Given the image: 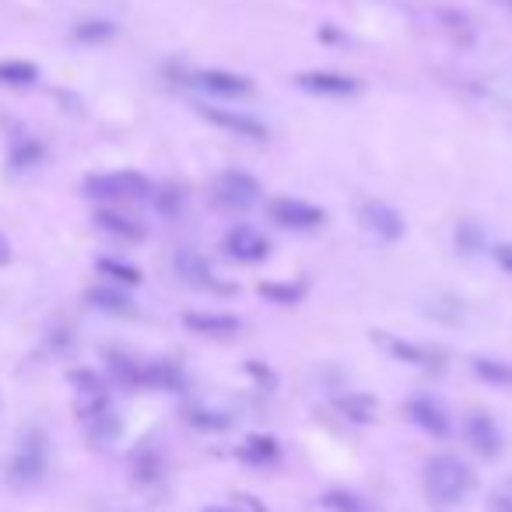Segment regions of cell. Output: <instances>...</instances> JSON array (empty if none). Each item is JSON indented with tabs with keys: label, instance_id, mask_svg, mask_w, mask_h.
Masks as SVG:
<instances>
[{
	"label": "cell",
	"instance_id": "ba28073f",
	"mask_svg": "<svg viewBox=\"0 0 512 512\" xmlns=\"http://www.w3.org/2000/svg\"><path fill=\"white\" fill-rule=\"evenodd\" d=\"M200 116L207 123H214L218 130H228L235 137H246V141H267V123L256 120V116L242 113V109H225V106H200Z\"/></svg>",
	"mask_w": 512,
	"mask_h": 512
},
{
	"label": "cell",
	"instance_id": "7a4b0ae2",
	"mask_svg": "<svg viewBox=\"0 0 512 512\" xmlns=\"http://www.w3.org/2000/svg\"><path fill=\"white\" fill-rule=\"evenodd\" d=\"M85 193L92 200H109V204H127V200H151L155 186L141 172H95L85 179Z\"/></svg>",
	"mask_w": 512,
	"mask_h": 512
},
{
	"label": "cell",
	"instance_id": "484cf974",
	"mask_svg": "<svg viewBox=\"0 0 512 512\" xmlns=\"http://www.w3.org/2000/svg\"><path fill=\"white\" fill-rule=\"evenodd\" d=\"M116 36V25L106 22V18H88V22H78L71 29V39L74 43H109Z\"/></svg>",
	"mask_w": 512,
	"mask_h": 512
},
{
	"label": "cell",
	"instance_id": "d6986e66",
	"mask_svg": "<svg viewBox=\"0 0 512 512\" xmlns=\"http://www.w3.org/2000/svg\"><path fill=\"white\" fill-rule=\"evenodd\" d=\"M239 456L246 463H253V467H267V463H278V456H281V446H278V439L274 435H249L246 442L239 446Z\"/></svg>",
	"mask_w": 512,
	"mask_h": 512
},
{
	"label": "cell",
	"instance_id": "cb8c5ba5",
	"mask_svg": "<svg viewBox=\"0 0 512 512\" xmlns=\"http://www.w3.org/2000/svg\"><path fill=\"white\" fill-rule=\"evenodd\" d=\"M95 267H99L102 278H109L113 285H120V288H137V285H141V271H137L134 264H123V260H113V256H102Z\"/></svg>",
	"mask_w": 512,
	"mask_h": 512
},
{
	"label": "cell",
	"instance_id": "1f68e13d",
	"mask_svg": "<svg viewBox=\"0 0 512 512\" xmlns=\"http://www.w3.org/2000/svg\"><path fill=\"white\" fill-rule=\"evenodd\" d=\"M151 200H155V207H158L162 214L183 211V190H179V186H162V190L151 193Z\"/></svg>",
	"mask_w": 512,
	"mask_h": 512
},
{
	"label": "cell",
	"instance_id": "603a6c76",
	"mask_svg": "<svg viewBox=\"0 0 512 512\" xmlns=\"http://www.w3.org/2000/svg\"><path fill=\"white\" fill-rule=\"evenodd\" d=\"M81 425H85V432H88V439H92V442H113L116 435H120V428H123L113 407H106V411L92 414V418H85Z\"/></svg>",
	"mask_w": 512,
	"mask_h": 512
},
{
	"label": "cell",
	"instance_id": "d590c367",
	"mask_svg": "<svg viewBox=\"0 0 512 512\" xmlns=\"http://www.w3.org/2000/svg\"><path fill=\"white\" fill-rule=\"evenodd\" d=\"M491 512H512V491H498L491 498Z\"/></svg>",
	"mask_w": 512,
	"mask_h": 512
},
{
	"label": "cell",
	"instance_id": "2e32d148",
	"mask_svg": "<svg viewBox=\"0 0 512 512\" xmlns=\"http://www.w3.org/2000/svg\"><path fill=\"white\" fill-rule=\"evenodd\" d=\"M144 386H148V390H162V393H179L186 386V376L176 362L155 358V362H144Z\"/></svg>",
	"mask_w": 512,
	"mask_h": 512
},
{
	"label": "cell",
	"instance_id": "ac0fdd59",
	"mask_svg": "<svg viewBox=\"0 0 512 512\" xmlns=\"http://www.w3.org/2000/svg\"><path fill=\"white\" fill-rule=\"evenodd\" d=\"M106 365L113 383H120L123 390H144V362L123 355V351H106Z\"/></svg>",
	"mask_w": 512,
	"mask_h": 512
},
{
	"label": "cell",
	"instance_id": "836d02e7",
	"mask_svg": "<svg viewBox=\"0 0 512 512\" xmlns=\"http://www.w3.org/2000/svg\"><path fill=\"white\" fill-rule=\"evenodd\" d=\"M228 512H267V505L260 502V498H253V495H235L232 509H228Z\"/></svg>",
	"mask_w": 512,
	"mask_h": 512
},
{
	"label": "cell",
	"instance_id": "7c38bea8",
	"mask_svg": "<svg viewBox=\"0 0 512 512\" xmlns=\"http://www.w3.org/2000/svg\"><path fill=\"white\" fill-rule=\"evenodd\" d=\"M407 418H411L414 425L421 428V432L435 435V439H446V435L453 432L449 411L439 404V400H432V397H414L411 404H407Z\"/></svg>",
	"mask_w": 512,
	"mask_h": 512
},
{
	"label": "cell",
	"instance_id": "f1b7e54d",
	"mask_svg": "<svg viewBox=\"0 0 512 512\" xmlns=\"http://www.w3.org/2000/svg\"><path fill=\"white\" fill-rule=\"evenodd\" d=\"M386 348H390L393 358H400V362H411V365H435V351L421 348V344H411V341H386Z\"/></svg>",
	"mask_w": 512,
	"mask_h": 512
},
{
	"label": "cell",
	"instance_id": "d6a6232c",
	"mask_svg": "<svg viewBox=\"0 0 512 512\" xmlns=\"http://www.w3.org/2000/svg\"><path fill=\"white\" fill-rule=\"evenodd\" d=\"M456 246L467 249V253H477V249H481V232H477V225L463 221V225L456 228Z\"/></svg>",
	"mask_w": 512,
	"mask_h": 512
},
{
	"label": "cell",
	"instance_id": "4316f807",
	"mask_svg": "<svg viewBox=\"0 0 512 512\" xmlns=\"http://www.w3.org/2000/svg\"><path fill=\"white\" fill-rule=\"evenodd\" d=\"M130 470H134V481L137 484H155L162 477V456L155 449H137L134 460H130Z\"/></svg>",
	"mask_w": 512,
	"mask_h": 512
},
{
	"label": "cell",
	"instance_id": "4fadbf2b",
	"mask_svg": "<svg viewBox=\"0 0 512 512\" xmlns=\"http://www.w3.org/2000/svg\"><path fill=\"white\" fill-rule=\"evenodd\" d=\"M172 267H176V274L186 281V285H193V288H211V292H221V281L214 278V271H211V264H207L204 256L197 253V249H176V256H172Z\"/></svg>",
	"mask_w": 512,
	"mask_h": 512
},
{
	"label": "cell",
	"instance_id": "5b68a950",
	"mask_svg": "<svg viewBox=\"0 0 512 512\" xmlns=\"http://www.w3.org/2000/svg\"><path fill=\"white\" fill-rule=\"evenodd\" d=\"M260 193H264V186L256 183V176H249V172H242V169H228L214 179V200H218L221 207H232V211L253 207L256 200H260Z\"/></svg>",
	"mask_w": 512,
	"mask_h": 512
},
{
	"label": "cell",
	"instance_id": "f546056e",
	"mask_svg": "<svg viewBox=\"0 0 512 512\" xmlns=\"http://www.w3.org/2000/svg\"><path fill=\"white\" fill-rule=\"evenodd\" d=\"M186 421H190L193 428H200V432H225V428H232V418L221 411H211V407H193V411L186 414Z\"/></svg>",
	"mask_w": 512,
	"mask_h": 512
},
{
	"label": "cell",
	"instance_id": "8fae6325",
	"mask_svg": "<svg viewBox=\"0 0 512 512\" xmlns=\"http://www.w3.org/2000/svg\"><path fill=\"white\" fill-rule=\"evenodd\" d=\"M362 225L365 232H372L376 239L383 242H397L400 235H404V214L397 211V207L383 204V200H369V204H362Z\"/></svg>",
	"mask_w": 512,
	"mask_h": 512
},
{
	"label": "cell",
	"instance_id": "44dd1931",
	"mask_svg": "<svg viewBox=\"0 0 512 512\" xmlns=\"http://www.w3.org/2000/svg\"><path fill=\"white\" fill-rule=\"evenodd\" d=\"M39 81V67L29 60H0V85L8 88H32Z\"/></svg>",
	"mask_w": 512,
	"mask_h": 512
},
{
	"label": "cell",
	"instance_id": "6da1fadb",
	"mask_svg": "<svg viewBox=\"0 0 512 512\" xmlns=\"http://www.w3.org/2000/svg\"><path fill=\"white\" fill-rule=\"evenodd\" d=\"M425 491L435 505H456L477 488V474L470 470V463H463L460 456H432L425 463Z\"/></svg>",
	"mask_w": 512,
	"mask_h": 512
},
{
	"label": "cell",
	"instance_id": "52a82bcc",
	"mask_svg": "<svg viewBox=\"0 0 512 512\" xmlns=\"http://www.w3.org/2000/svg\"><path fill=\"white\" fill-rule=\"evenodd\" d=\"M463 435H467V446L474 449L477 456H484V460H495V456H502L505 435H502V428H498V421L491 418V414H484V411L467 414V421H463Z\"/></svg>",
	"mask_w": 512,
	"mask_h": 512
},
{
	"label": "cell",
	"instance_id": "4dcf8cb0",
	"mask_svg": "<svg viewBox=\"0 0 512 512\" xmlns=\"http://www.w3.org/2000/svg\"><path fill=\"white\" fill-rule=\"evenodd\" d=\"M323 509L327 512H369V505L348 488H337V491H327L323 495Z\"/></svg>",
	"mask_w": 512,
	"mask_h": 512
},
{
	"label": "cell",
	"instance_id": "9c48e42d",
	"mask_svg": "<svg viewBox=\"0 0 512 512\" xmlns=\"http://www.w3.org/2000/svg\"><path fill=\"white\" fill-rule=\"evenodd\" d=\"M295 85L309 95H323V99H348V95L362 92L358 78L337 74V71H302L299 78H295Z\"/></svg>",
	"mask_w": 512,
	"mask_h": 512
},
{
	"label": "cell",
	"instance_id": "8d00e7d4",
	"mask_svg": "<svg viewBox=\"0 0 512 512\" xmlns=\"http://www.w3.org/2000/svg\"><path fill=\"white\" fill-rule=\"evenodd\" d=\"M11 264V242H8V235L0 232V267H8Z\"/></svg>",
	"mask_w": 512,
	"mask_h": 512
},
{
	"label": "cell",
	"instance_id": "3957f363",
	"mask_svg": "<svg viewBox=\"0 0 512 512\" xmlns=\"http://www.w3.org/2000/svg\"><path fill=\"white\" fill-rule=\"evenodd\" d=\"M46 463H50V446H46V435L39 428L25 432L18 439L15 453L8 460V481L18 484V488H29V484L43 481L46 474Z\"/></svg>",
	"mask_w": 512,
	"mask_h": 512
},
{
	"label": "cell",
	"instance_id": "8992f818",
	"mask_svg": "<svg viewBox=\"0 0 512 512\" xmlns=\"http://www.w3.org/2000/svg\"><path fill=\"white\" fill-rule=\"evenodd\" d=\"M221 249L235 264H264L267 256H271V239L264 232H256L253 225H235L225 232Z\"/></svg>",
	"mask_w": 512,
	"mask_h": 512
},
{
	"label": "cell",
	"instance_id": "9a60e30c",
	"mask_svg": "<svg viewBox=\"0 0 512 512\" xmlns=\"http://www.w3.org/2000/svg\"><path fill=\"white\" fill-rule=\"evenodd\" d=\"M95 228L106 235H113V239H123V242H141L144 239V225L137 218H130V214L123 211H113V207H102V211H95Z\"/></svg>",
	"mask_w": 512,
	"mask_h": 512
},
{
	"label": "cell",
	"instance_id": "d4e9b609",
	"mask_svg": "<svg viewBox=\"0 0 512 512\" xmlns=\"http://www.w3.org/2000/svg\"><path fill=\"white\" fill-rule=\"evenodd\" d=\"M46 158V144L36 141V137H25V141H18L15 148H11V169L15 172H25V169H36L39 162Z\"/></svg>",
	"mask_w": 512,
	"mask_h": 512
},
{
	"label": "cell",
	"instance_id": "74e56055",
	"mask_svg": "<svg viewBox=\"0 0 512 512\" xmlns=\"http://www.w3.org/2000/svg\"><path fill=\"white\" fill-rule=\"evenodd\" d=\"M204 512H228V509H204Z\"/></svg>",
	"mask_w": 512,
	"mask_h": 512
},
{
	"label": "cell",
	"instance_id": "83f0119b",
	"mask_svg": "<svg viewBox=\"0 0 512 512\" xmlns=\"http://www.w3.org/2000/svg\"><path fill=\"white\" fill-rule=\"evenodd\" d=\"M337 407H341L344 414H348L351 421H358V425H369L372 418H376V400L372 397H365V393H351V397H344V400H337Z\"/></svg>",
	"mask_w": 512,
	"mask_h": 512
},
{
	"label": "cell",
	"instance_id": "277c9868",
	"mask_svg": "<svg viewBox=\"0 0 512 512\" xmlns=\"http://www.w3.org/2000/svg\"><path fill=\"white\" fill-rule=\"evenodd\" d=\"M267 214L278 228H292V232H313L327 221V211L302 197H274L267 204Z\"/></svg>",
	"mask_w": 512,
	"mask_h": 512
},
{
	"label": "cell",
	"instance_id": "ffe728a7",
	"mask_svg": "<svg viewBox=\"0 0 512 512\" xmlns=\"http://www.w3.org/2000/svg\"><path fill=\"white\" fill-rule=\"evenodd\" d=\"M474 376L498 390H512V362L502 358H474Z\"/></svg>",
	"mask_w": 512,
	"mask_h": 512
},
{
	"label": "cell",
	"instance_id": "e0dca14e",
	"mask_svg": "<svg viewBox=\"0 0 512 512\" xmlns=\"http://www.w3.org/2000/svg\"><path fill=\"white\" fill-rule=\"evenodd\" d=\"M85 299H88V306L99 309V313L134 316V299H130L120 285H95V288H88Z\"/></svg>",
	"mask_w": 512,
	"mask_h": 512
},
{
	"label": "cell",
	"instance_id": "e575fe53",
	"mask_svg": "<svg viewBox=\"0 0 512 512\" xmlns=\"http://www.w3.org/2000/svg\"><path fill=\"white\" fill-rule=\"evenodd\" d=\"M495 260H498V267H502L505 274H512V242H502V246H495Z\"/></svg>",
	"mask_w": 512,
	"mask_h": 512
},
{
	"label": "cell",
	"instance_id": "7402d4cb",
	"mask_svg": "<svg viewBox=\"0 0 512 512\" xmlns=\"http://www.w3.org/2000/svg\"><path fill=\"white\" fill-rule=\"evenodd\" d=\"M256 292L264 295L267 302H274V306H295V302H302V295H306V285L302 281H260V288Z\"/></svg>",
	"mask_w": 512,
	"mask_h": 512
},
{
	"label": "cell",
	"instance_id": "30bf717a",
	"mask_svg": "<svg viewBox=\"0 0 512 512\" xmlns=\"http://www.w3.org/2000/svg\"><path fill=\"white\" fill-rule=\"evenodd\" d=\"M193 85L204 88L211 95H221V99H246L253 95V81L246 74H235V71H221V67H207V71L193 74Z\"/></svg>",
	"mask_w": 512,
	"mask_h": 512
},
{
	"label": "cell",
	"instance_id": "5bb4252c",
	"mask_svg": "<svg viewBox=\"0 0 512 512\" xmlns=\"http://www.w3.org/2000/svg\"><path fill=\"white\" fill-rule=\"evenodd\" d=\"M183 323L190 334L200 337H232L242 330V320L232 313H186Z\"/></svg>",
	"mask_w": 512,
	"mask_h": 512
}]
</instances>
